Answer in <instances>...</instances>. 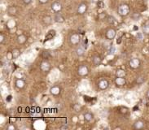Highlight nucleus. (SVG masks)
I'll list each match as a JSON object with an SVG mask.
<instances>
[{"label":"nucleus","instance_id":"nucleus-6","mask_svg":"<svg viewBox=\"0 0 149 130\" xmlns=\"http://www.w3.org/2000/svg\"><path fill=\"white\" fill-rule=\"evenodd\" d=\"M51 9H52L53 12H55L56 13L59 12L62 10V5L60 2H55L54 3H52V5H51Z\"/></svg>","mask_w":149,"mask_h":130},{"label":"nucleus","instance_id":"nucleus-10","mask_svg":"<svg viewBox=\"0 0 149 130\" xmlns=\"http://www.w3.org/2000/svg\"><path fill=\"white\" fill-rule=\"evenodd\" d=\"M115 83L118 86H123L124 85H126V81L124 77H116L115 80Z\"/></svg>","mask_w":149,"mask_h":130},{"label":"nucleus","instance_id":"nucleus-18","mask_svg":"<svg viewBox=\"0 0 149 130\" xmlns=\"http://www.w3.org/2000/svg\"><path fill=\"white\" fill-rule=\"evenodd\" d=\"M126 75V71L123 69H118L117 71L116 72V77H125Z\"/></svg>","mask_w":149,"mask_h":130},{"label":"nucleus","instance_id":"nucleus-33","mask_svg":"<svg viewBox=\"0 0 149 130\" xmlns=\"http://www.w3.org/2000/svg\"><path fill=\"white\" fill-rule=\"evenodd\" d=\"M23 2H25V4L28 5V4H29V3H30V2H32V0H23Z\"/></svg>","mask_w":149,"mask_h":130},{"label":"nucleus","instance_id":"nucleus-34","mask_svg":"<svg viewBox=\"0 0 149 130\" xmlns=\"http://www.w3.org/2000/svg\"><path fill=\"white\" fill-rule=\"evenodd\" d=\"M114 50H115V48L114 47H111V50H110V54H113V53H114Z\"/></svg>","mask_w":149,"mask_h":130},{"label":"nucleus","instance_id":"nucleus-23","mask_svg":"<svg viewBox=\"0 0 149 130\" xmlns=\"http://www.w3.org/2000/svg\"><path fill=\"white\" fill-rule=\"evenodd\" d=\"M43 22H44L46 24H50L51 23V16H45L43 18Z\"/></svg>","mask_w":149,"mask_h":130},{"label":"nucleus","instance_id":"nucleus-7","mask_svg":"<svg viewBox=\"0 0 149 130\" xmlns=\"http://www.w3.org/2000/svg\"><path fill=\"white\" fill-rule=\"evenodd\" d=\"M108 85H109V83L107 80H101L98 83V87L99 89H100L101 90H104V89H108Z\"/></svg>","mask_w":149,"mask_h":130},{"label":"nucleus","instance_id":"nucleus-22","mask_svg":"<svg viewBox=\"0 0 149 130\" xmlns=\"http://www.w3.org/2000/svg\"><path fill=\"white\" fill-rule=\"evenodd\" d=\"M92 119H93V115H92L91 113L88 112V113H86L85 115H84V120L86 121H91Z\"/></svg>","mask_w":149,"mask_h":130},{"label":"nucleus","instance_id":"nucleus-11","mask_svg":"<svg viewBox=\"0 0 149 130\" xmlns=\"http://www.w3.org/2000/svg\"><path fill=\"white\" fill-rule=\"evenodd\" d=\"M50 92L52 95L57 96L59 94V93H60V88H59V86H53V87L51 88Z\"/></svg>","mask_w":149,"mask_h":130},{"label":"nucleus","instance_id":"nucleus-19","mask_svg":"<svg viewBox=\"0 0 149 130\" xmlns=\"http://www.w3.org/2000/svg\"><path fill=\"white\" fill-rule=\"evenodd\" d=\"M12 55L13 59H17L19 56L20 55V50L19 49H14L12 51Z\"/></svg>","mask_w":149,"mask_h":130},{"label":"nucleus","instance_id":"nucleus-15","mask_svg":"<svg viewBox=\"0 0 149 130\" xmlns=\"http://www.w3.org/2000/svg\"><path fill=\"white\" fill-rule=\"evenodd\" d=\"M76 54H77V56H82L84 54H85V48L82 47H78L76 49Z\"/></svg>","mask_w":149,"mask_h":130},{"label":"nucleus","instance_id":"nucleus-12","mask_svg":"<svg viewBox=\"0 0 149 130\" xmlns=\"http://www.w3.org/2000/svg\"><path fill=\"white\" fill-rule=\"evenodd\" d=\"M16 86L18 89H23L25 86V81L23 79H17L16 81Z\"/></svg>","mask_w":149,"mask_h":130},{"label":"nucleus","instance_id":"nucleus-8","mask_svg":"<svg viewBox=\"0 0 149 130\" xmlns=\"http://www.w3.org/2000/svg\"><path fill=\"white\" fill-rule=\"evenodd\" d=\"M86 11H87V5L84 3V2L81 3L77 7V13L80 15H83Z\"/></svg>","mask_w":149,"mask_h":130},{"label":"nucleus","instance_id":"nucleus-9","mask_svg":"<svg viewBox=\"0 0 149 130\" xmlns=\"http://www.w3.org/2000/svg\"><path fill=\"white\" fill-rule=\"evenodd\" d=\"M40 67H41V70L43 72H49L51 69V64L48 63L47 61H43L42 63L40 65Z\"/></svg>","mask_w":149,"mask_h":130},{"label":"nucleus","instance_id":"nucleus-4","mask_svg":"<svg viewBox=\"0 0 149 130\" xmlns=\"http://www.w3.org/2000/svg\"><path fill=\"white\" fill-rule=\"evenodd\" d=\"M140 66V60L137 58L132 59L130 61V67L133 69H136Z\"/></svg>","mask_w":149,"mask_h":130},{"label":"nucleus","instance_id":"nucleus-36","mask_svg":"<svg viewBox=\"0 0 149 130\" xmlns=\"http://www.w3.org/2000/svg\"><path fill=\"white\" fill-rule=\"evenodd\" d=\"M147 95H148V99H149V90L148 91V94H147Z\"/></svg>","mask_w":149,"mask_h":130},{"label":"nucleus","instance_id":"nucleus-1","mask_svg":"<svg viewBox=\"0 0 149 130\" xmlns=\"http://www.w3.org/2000/svg\"><path fill=\"white\" fill-rule=\"evenodd\" d=\"M130 13V7L127 4H121L118 7V14L121 16H126Z\"/></svg>","mask_w":149,"mask_h":130},{"label":"nucleus","instance_id":"nucleus-5","mask_svg":"<svg viewBox=\"0 0 149 130\" xmlns=\"http://www.w3.org/2000/svg\"><path fill=\"white\" fill-rule=\"evenodd\" d=\"M116 30L112 28L108 29V31L106 32V37L108 40H112L116 37Z\"/></svg>","mask_w":149,"mask_h":130},{"label":"nucleus","instance_id":"nucleus-3","mask_svg":"<svg viewBox=\"0 0 149 130\" xmlns=\"http://www.w3.org/2000/svg\"><path fill=\"white\" fill-rule=\"evenodd\" d=\"M77 72L79 76H82V77H84V76H86L89 73V69L86 65H81L79 66L77 69Z\"/></svg>","mask_w":149,"mask_h":130},{"label":"nucleus","instance_id":"nucleus-26","mask_svg":"<svg viewBox=\"0 0 149 130\" xmlns=\"http://www.w3.org/2000/svg\"><path fill=\"white\" fill-rule=\"evenodd\" d=\"M136 82H137L138 84H143V82H144V78H143V77H137Z\"/></svg>","mask_w":149,"mask_h":130},{"label":"nucleus","instance_id":"nucleus-14","mask_svg":"<svg viewBox=\"0 0 149 130\" xmlns=\"http://www.w3.org/2000/svg\"><path fill=\"white\" fill-rule=\"evenodd\" d=\"M102 62V59L99 55H94L93 57V64L94 66H99Z\"/></svg>","mask_w":149,"mask_h":130},{"label":"nucleus","instance_id":"nucleus-32","mask_svg":"<svg viewBox=\"0 0 149 130\" xmlns=\"http://www.w3.org/2000/svg\"><path fill=\"white\" fill-rule=\"evenodd\" d=\"M39 1V2L40 3H42V4H45V3H47V2L49 1V0H38Z\"/></svg>","mask_w":149,"mask_h":130},{"label":"nucleus","instance_id":"nucleus-13","mask_svg":"<svg viewBox=\"0 0 149 130\" xmlns=\"http://www.w3.org/2000/svg\"><path fill=\"white\" fill-rule=\"evenodd\" d=\"M54 20H55L56 22H57V23L64 22V17L60 14V13H57V14H56L55 17H54Z\"/></svg>","mask_w":149,"mask_h":130},{"label":"nucleus","instance_id":"nucleus-28","mask_svg":"<svg viewBox=\"0 0 149 130\" xmlns=\"http://www.w3.org/2000/svg\"><path fill=\"white\" fill-rule=\"evenodd\" d=\"M7 130H15L16 129V127L13 125V124H10L9 126H7Z\"/></svg>","mask_w":149,"mask_h":130},{"label":"nucleus","instance_id":"nucleus-31","mask_svg":"<svg viewBox=\"0 0 149 130\" xmlns=\"http://www.w3.org/2000/svg\"><path fill=\"white\" fill-rule=\"evenodd\" d=\"M60 129H62V130H63V129H66L67 130V129H69V126L66 125V124H64V125L60 127Z\"/></svg>","mask_w":149,"mask_h":130},{"label":"nucleus","instance_id":"nucleus-29","mask_svg":"<svg viewBox=\"0 0 149 130\" xmlns=\"http://www.w3.org/2000/svg\"><path fill=\"white\" fill-rule=\"evenodd\" d=\"M4 39H5V37H4V35L2 34V33H1V34H0V42H1V43H2V42H3Z\"/></svg>","mask_w":149,"mask_h":130},{"label":"nucleus","instance_id":"nucleus-20","mask_svg":"<svg viewBox=\"0 0 149 130\" xmlns=\"http://www.w3.org/2000/svg\"><path fill=\"white\" fill-rule=\"evenodd\" d=\"M56 35V31L55 30H50L48 32V33L47 34L46 36V40H50V39H52L53 37Z\"/></svg>","mask_w":149,"mask_h":130},{"label":"nucleus","instance_id":"nucleus-16","mask_svg":"<svg viewBox=\"0 0 149 130\" xmlns=\"http://www.w3.org/2000/svg\"><path fill=\"white\" fill-rule=\"evenodd\" d=\"M143 127H144V124H143V122L141 120L136 121L134 124V128L135 129H143Z\"/></svg>","mask_w":149,"mask_h":130},{"label":"nucleus","instance_id":"nucleus-2","mask_svg":"<svg viewBox=\"0 0 149 130\" xmlns=\"http://www.w3.org/2000/svg\"><path fill=\"white\" fill-rule=\"evenodd\" d=\"M69 41L72 45H77L81 42V36L78 33H74L70 36Z\"/></svg>","mask_w":149,"mask_h":130},{"label":"nucleus","instance_id":"nucleus-30","mask_svg":"<svg viewBox=\"0 0 149 130\" xmlns=\"http://www.w3.org/2000/svg\"><path fill=\"white\" fill-rule=\"evenodd\" d=\"M98 6L99 7H104V2H103L102 1H99L98 2Z\"/></svg>","mask_w":149,"mask_h":130},{"label":"nucleus","instance_id":"nucleus-27","mask_svg":"<svg viewBox=\"0 0 149 130\" xmlns=\"http://www.w3.org/2000/svg\"><path fill=\"white\" fill-rule=\"evenodd\" d=\"M74 109L75 110V112H80V111H81V107L78 104H75L74 106Z\"/></svg>","mask_w":149,"mask_h":130},{"label":"nucleus","instance_id":"nucleus-25","mask_svg":"<svg viewBox=\"0 0 149 130\" xmlns=\"http://www.w3.org/2000/svg\"><path fill=\"white\" fill-rule=\"evenodd\" d=\"M108 23H109V24H114L116 22V20H115L114 17H112V16H108Z\"/></svg>","mask_w":149,"mask_h":130},{"label":"nucleus","instance_id":"nucleus-17","mask_svg":"<svg viewBox=\"0 0 149 130\" xmlns=\"http://www.w3.org/2000/svg\"><path fill=\"white\" fill-rule=\"evenodd\" d=\"M27 37L24 34H20V36H18L17 37V42L19 44H24L25 42H26Z\"/></svg>","mask_w":149,"mask_h":130},{"label":"nucleus","instance_id":"nucleus-35","mask_svg":"<svg viewBox=\"0 0 149 130\" xmlns=\"http://www.w3.org/2000/svg\"><path fill=\"white\" fill-rule=\"evenodd\" d=\"M137 37H139L140 39L143 38V35H142V33H138V34H137Z\"/></svg>","mask_w":149,"mask_h":130},{"label":"nucleus","instance_id":"nucleus-21","mask_svg":"<svg viewBox=\"0 0 149 130\" xmlns=\"http://www.w3.org/2000/svg\"><path fill=\"white\" fill-rule=\"evenodd\" d=\"M142 29H143V33H145V34H147V35H149V23L147 22L145 24H143Z\"/></svg>","mask_w":149,"mask_h":130},{"label":"nucleus","instance_id":"nucleus-24","mask_svg":"<svg viewBox=\"0 0 149 130\" xmlns=\"http://www.w3.org/2000/svg\"><path fill=\"white\" fill-rule=\"evenodd\" d=\"M8 13H10V14H15V13H17V8H16L15 7H10L8 8Z\"/></svg>","mask_w":149,"mask_h":130}]
</instances>
